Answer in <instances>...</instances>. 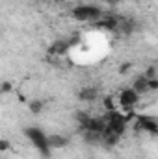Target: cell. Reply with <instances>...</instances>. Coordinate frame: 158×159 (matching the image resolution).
Here are the masks:
<instances>
[{"label": "cell", "mask_w": 158, "mask_h": 159, "mask_svg": "<svg viewBox=\"0 0 158 159\" xmlns=\"http://www.w3.org/2000/svg\"><path fill=\"white\" fill-rule=\"evenodd\" d=\"M24 135H26V139L32 143V146L39 152L43 157H48L50 156V146H48V135L37 128V126H28L26 129H24Z\"/></svg>", "instance_id": "1"}, {"label": "cell", "mask_w": 158, "mask_h": 159, "mask_svg": "<svg viewBox=\"0 0 158 159\" xmlns=\"http://www.w3.org/2000/svg\"><path fill=\"white\" fill-rule=\"evenodd\" d=\"M140 94L132 89V87H128V89H123L121 93H119V106L123 107V109H134L136 106H138V102H140Z\"/></svg>", "instance_id": "2"}, {"label": "cell", "mask_w": 158, "mask_h": 159, "mask_svg": "<svg viewBox=\"0 0 158 159\" xmlns=\"http://www.w3.org/2000/svg\"><path fill=\"white\" fill-rule=\"evenodd\" d=\"M99 15H101V9L95 6H77L73 9V17L77 20H95L99 19Z\"/></svg>", "instance_id": "3"}, {"label": "cell", "mask_w": 158, "mask_h": 159, "mask_svg": "<svg viewBox=\"0 0 158 159\" xmlns=\"http://www.w3.org/2000/svg\"><path fill=\"white\" fill-rule=\"evenodd\" d=\"M65 144H67V139L63 135H48V146H50V150L63 148Z\"/></svg>", "instance_id": "4"}, {"label": "cell", "mask_w": 158, "mask_h": 159, "mask_svg": "<svg viewBox=\"0 0 158 159\" xmlns=\"http://www.w3.org/2000/svg\"><path fill=\"white\" fill-rule=\"evenodd\" d=\"M97 89L95 87H86V89H82L80 91V98H84V100H95L97 98Z\"/></svg>", "instance_id": "5"}, {"label": "cell", "mask_w": 158, "mask_h": 159, "mask_svg": "<svg viewBox=\"0 0 158 159\" xmlns=\"http://www.w3.org/2000/svg\"><path fill=\"white\" fill-rule=\"evenodd\" d=\"M28 109H30L34 115H37V113L43 111V102H41V100H32V102L28 104Z\"/></svg>", "instance_id": "6"}, {"label": "cell", "mask_w": 158, "mask_h": 159, "mask_svg": "<svg viewBox=\"0 0 158 159\" xmlns=\"http://www.w3.org/2000/svg\"><path fill=\"white\" fill-rule=\"evenodd\" d=\"M9 148H11L9 141H6V139H0V154H4V152H9Z\"/></svg>", "instance_id": "7"}, {"label": "cell", "mask_w": 158, "mask_h": 159, "mask_svg": "<svg viewBox=\"0 0 158 159\" xmlns=\"http://www.w3.org/2000/svg\"><path fill=\"white\" fill-rule=\"evenodd\" d=\"M11 89H13V87H11V83H9V81H4V83H2V87H0V91H2V93H9Z\"/></svg>", "instance_id": "8"}]
</instances>
